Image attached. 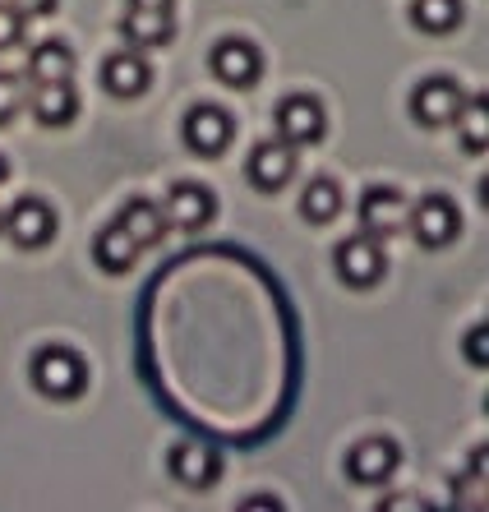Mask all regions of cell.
Listing matches in <instances>:
<instances>
[{
	"mask_svg": "<svg viewBox=\"0 0 489 512\" xmlns=\"http://www.w3.org/2000/svg\"><path fill=\"white\" fill-rule=\"evenodd\" d=\"M33 383L37 393L51 397V402H70V397H79L88 388V365L70 346H47L33 360Z\"/></svg>",
	"mask_w": 489,
	"mask_h": 512,
	"instance_id": "cell-1",
	"label": "cell"
},
{
	"mask_svg": "<svg viewBox=\"0 0 489 512\" xmlns=\"http://www.w3.org/2000/svg\"><path fill=\"white\" fill-rule=\"evenodd\" d=\"M0 231L19 245V250H42L56 236V208L47 199H19L10 213H0Z\"/></svg>",
	"mask_w": 489,
	"mask_h": 512,
	"instance_id": "cell-3",
	"label": "cell"
},
{
	"mask_svg": "<svg viewBox=\"0 0 489 512\" xmlns=\"http://www.w3.org/2000/svg\"><path fill=\"white\" fill-rule=\"evenodd\" d=\"M231 139H236V120H231V111L222 107H194L190 116H185V143H190L199 157H222L231 148Z\"/></svg>",
	"mask_w": 489,
	"mask_h": 512,
	"instance_id": "cell-9",
	"label": "cell"
},
{
	"mask_svg": "<svg viewBox=\"0 0 489 512\" xmlns=\"http://www.w3.org/2000/svg\"><path fill=\"white\" fill-rule=\"evenodd\" d=\"M171 33H176V19L171 10H134L120 19V37L130 42V47H167Z\"/></svg>",
	"mask_w": 489,
	"mask_h": 512,
	"instance_id": "cell-17",
	"label": "cell"
},
{
	"mask_svg": "<svg viewBox=\"0 0 489 512\" xmlns=\"http://www.w3.org/2000/svg\"><path fill=\"white\" fill-rule=\"evenodd\" d=\"M245 176L259 185V190H282L291 176H296V148L291 143H282V139H263V143H254V153H250V162H245Z\"/></svg>",
	"mask_w": 489,
	"mask_h": 512,
	"instance_id": "cell-12",
	"label": "cell"
},
{
	"mask_svg": "<svg viewBox=\"0 0 489 512\" xmlns=\"http://www.w3.org/2000/svg\"><path fill=\"white\" fill-rule=\"evenodd\" d=\"M14 5H19L24 14H51L56 10V0H14Z\"/></svg>",
	"mask_w": 489,
	"mask_h": 512,
	"instance_id": "cell-27",
	"label": "cell"
},
{
	"mask_svg": "<svg viewBox=\"0 0 489 512\" xmlns=\"http://www.w3.org/2000/svg\"><path fill=\"white\" fill-rule=\"evenodd\" d=\"M5 176H10V162H5V157H0V185H5Z\"/></svg>",
	"mask_w": 489,
	"mask_h": 512,
	"instance_id": "cell-29",
	"label": "cell"
},
{
	"mask_svg": "<svg viewBox=\"0 0 489 512\" xmlns=\"http://www.w3.org/2000/svg\"><path fill=\"white\" fill-rule=\"evenodd\" d=\"M485 337H489V328H485V323L466 333V360H476V365H485Z\"/></svg>",
	"mask_w": 489,
	"mask_h": 512,
	"instance_id": "cell-25",
	"label": "cell"
},
{
	"mask_svg": "<svg viewBox=\"0 0 489 512\" xmlns=\"http://www.w3.org/2000/svg\"><path fill=\"white\" fill-rule=\"evenodd\" d=\"M148 84H153V70H148V60L139 51H120V56H111L102 65V88L111 97H120V102L148 93Z\"/></svg>",
	"mask_w": 489,
	"mask_h": 512,
	"instance_id": "cell-14",
	"label": "cell"
},
{
	"mask_svg": "<svg viewBox=\"0 0 489 512\" xmlns=\"http://www.w3.org/2000/svg\"><path fill=\"white\" fill-rule=\"evenodd\" d=\"M430 503L416 499V494H393V499H383V512H425Z\"/></svg>",
	"mask_w": 489,
	"mask_h": 512,
	"instance_id": "cell-26",
	"label": "cell"
},
{
	"mask_svg": "<svg viewBox=\"0 0 489 512\" xmlns=\"http://www.w3.org/2000/svg\"><path fill=\"white\" fill-rule=\"evenodd\" d=\"M24 19L28 14L14 5V0H0V51H10L24 42Z\"/></svg>",
	"mask_w": 489,
	"mask_h": 512,
	"instance_id": "cell-24",
	"label": "cell"
},
{
	"mask_svg": "<svg viewBox=\"0 0 489 512\" xmlns=\"http://www.w3.org/2000/svg\"><path fill=\"white\" fill-rule=\"evenodd\" d=\"M213 213H217V199H213V190H203L199 180H176V185L167 190V203H162L167 227H180V231L208 227V217Z\"/></svg>",
	"mask_w": 489,
	"mask_h": 512,
	"instance_id": "cell-10",
	"label": "cell"
},
{
	"mask_svg": "<svg viewBox=\"0 0 489 512\" xmlns=\"http://www.w3.org/2000/svg\"><path fill=\"white\" fill-rule=\"evenodd\" d=\"M24 107H33V116L56 130V125H70V120L79 116V93L70 88V79H65V84H33Z\"/></svg>",
	"mask_w": 489,
	"mask_h": 512,
	"instance_id": "cell-16",
	"label": "cell"
},
{
	"mask_svg": "<svg viewBox=\"0 0 489 512\" xmlns=\"http://www.w3.org/2000/svg\"><path fill=\"white\" fill-rule=\"evenodd\" d=\"M93 259L102 273H130L134 259H139V240L120 227V222H111V227H102L93 236Z\"/></svg>",
	"mask_w": 489,
	"mask_h": 512,
	"instance_id": "cell-18",
	"label": "cell"
},
{
	"mask_svg": "<svg viewBox=\"0 0 489 512\" xmlns=\"http://www.w3.org/2000/svg\"><path fill=\"white\" fill-rule=\"evenodd\" d=\"M300 213L310 217V222H333L342 213V185L328 176H314L305 185V194H300Z\"/></svg>",
	"mask_w": 489,
	"mask_h": 512,
	"instance_id": "cell-21",
	"label": "cell"
},
{
	"mask_svg": "<svg viewBox=\"0 0 489 512\" xmlns=\"http://www.w3.org/2000/svg\"><path fill=\"white\" fill-rule=\"evenodd\" d=\"M406 231L416 236V245L425 250H443V245H453L457 231H462V213H457V203L448 194H425V199L406 213Z\"/></svg>",
	"mask_w": 489,
	"mask_h": 512,
	"instance_id": "cell-2",
	"label": "cell"
},
{
	"mask_svg": "<svg viewBox=\"0 0 489 512\" xmlns=\"http://www.w3.org/2000/svg\"><path fill=\"white\" fill-rule=\"evenodd\" d=\"M453 125H462V148L466 153H485L489 148V97L476 93L471 102H462Z\"/></svg>",
	"mask_w": 489,
	"mask_h": 512,
	"instance_id": "cell-22",
	"label": "cell"
},
{
	"mask_svg": "<svg viewBox=\"0 0 489 512\" xmlns=\"http://www.w3.org/2000/svg\"><path fill=\"white\" fill-rule=\"evenodd\" d=\"M24 102H28V84L19 74L0 70V125H10V120L24 111Z\"/></svg>",
	"mask_w": 489,
	"mask_h": 512,
	"instance_id": "cell-23",
	"label": "cell"
},
{
	"mask_svg": "<svg viewBox=\"0 0 489 512\" xmlns=\"http://www.w3.org/2000/svg\"><path fill=\"white\" fill-rule=\"evenodd\" d=\"M411 24L430 37L453 33L462 24V0H411Z\"/></svg>",
	"mask_w": 489,
	"mask_h": 512,
	"instance_id": "cell-20",
	"label": "cell"
},
{
	"mask_svg": "<svg viewBox=\"0 0 489 512\" xmlns=\"http://www.w3.org/2000/svg\"><path fill=\"white\" fill-rule=\"evenodd\" d=\"M24 74L33 79V84H65L74 74V51H70V42H37L33 51H28V65H24Z\"/></svg>",
	"mask_w": 489,
	"mask_h": 512,
	"instance_id": "cell-19",
	"label": "cell"
},
{
	"mask_svg": "<svg viewBox=\"0 0 489 512\" xmlns=\"http://www.w3.org/2000/svg\"><path fill=\"white\" fill-rule=\"evenodd\" d=\"M213 74L222 79L227 88H254L263 74V56L259 47H250L245 37H227V42H217L213 56H208Z\"/></svg>",
	"mask_w": 489,
	"mask_h": 512,
	"instance_id": "cell-11",
	"label": "cell"
},
{
	"mask_svg": "<svg viewBox=\"0 0 489 512\" xmlns=\"http://www.w3.org/2000/svg\"><path fill=\"white\" fill-rule=\"evenodd\" d=\"M277 139L291 143V148H305V143H319L328 130V116H323L319 97L310 93H291L277 102Z\"/></svg>",
	"mask_w": 489,
	"mask_h": 512,
	"instance_id": "cell-5",
	"label": "cell"
},
{
	"mask_svg": "<svg viewBox=\"0 0 489 512\" xmlns=\"http://www.w3.org/2000/svg\"><path fill=\"white\" fill-rule=\"evenodd\" d=\"M134 10H171V5H176V0H130Z\"/></svg>",
	"mask_w": 489,
	"mask_h": 512,
	"instance_id": "cell-28",
	"label": "cell"
},
{
	"mask_svg": "<svg viewBox=\"0 0 489 512\" xmlns=\"http://www.w3.org/2000/svg\"><path fill=\"white\" fill-rule=\"evenodd\" d=\"M167 471L185 489H208L217 476H222V453L208 448V443H176L167 457Z\"/></svg>",
	"mask_w": 489,
	"mask_h": 512,
	"instance_id": "cell-13",
	"label": "cell"
},
{
	"mask_svg": "<svg viewBox=\"0 0 489 512\" xmlns=\"http://www.w3.org/2000/svg\"><path fill=\"white\" fill-rule=\"evenodd\" d=\"M120 227L130 231L134 240H139V250H148V245H162L167 240V217H162V203L144 199V194H134V199H125V208H120L116 217Z\"/></svg>",
	"mask_w": 489,
	"mask_h": 512,
	"instance_id": "cell-15",
	"label": "cell"
},
{
	"mask_svg": "<svg viewBox=\"0 0 489 512\" xmlns=\"http://www.w3.org/2000/svg\"><path fill=\"white\" fill-rule=\"evenodd\" d=\"M397 462H402V448L393 439H360L351 453H346V480L351 485H383V480H393Z\"/></svg>",
	"mask_w": 489,
	"mask_h": 512,
	"instance_id": "cell-7",
	"label": "cell"
},
{
	"mask_svg": "<svg viewBox=\"0 0 489 512\" xmlns=\"http://www.w3.org/2000/svg\"><path fill=\"white\" fill-rule=\"evenodd\" d=\"M406 213H411V203H406V194L393 190V185H374V190L360 194V227H365V236H374V240L402 236Z\"/></svg>",
	"mask_w": 489,
	"mask_h": 512,
	"instance_id": "cell-6",
	"label": "cell"
},
{
	"mask_svg": "<svg viewBox=\"0 0 489 512\" xmlns=\"http://www.w3.org/2000/svg\"><path fill=\"white\" fill-rule=\"evenodd\" d=\"M333 268H337V277H342L346 286L365 291V286H374L383 277L388 259H383V245H379V240L365 236V231H356V236H346L342 245H337Z\"/></svg>",
	"mask_w": 489,
	"mask_h": 512,
	"instance_id": "cell-4",
	"label": "cell"
},
{
	"mask_svg": "<svg viewBox=\"0 0 489 512\" xmlns=\"http://www.w3.org/2000/svg\"><path fill=\"white\" fill-rule=\"evenodd\" d=\"M466 93L457 88V79H425V84L411 93V116L425 125V130H443V125H453L457 111H462Z\"/></svg>",
	"mask_w": 489,
	"mask_h": 512,
	"instance_id": "cell-8",
	"label": "cell"
}]
</instances>
